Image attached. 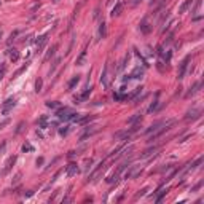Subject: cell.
Here are the masks:
<instances>
[{"mask_svg": "<svg viewBox=\"0 0 204 204\" xmlns=\"http://www.w3.org/2000/svg\"><path fill=\"white\" fill-rule=\"evenodd\" d=\"M19 180H21V172H18V174L15 175V179H13V183H18Z\"/></svg>", "mask_w": 204, "mask_h": 204, "instance_id": "36", "label": "cell"}, {"mask_svg": "<svg viewBox=\"0 0 204 204\" xmlns=\"http://www.w3.org/2000/svg\"><path fill=\"white\" fill-rule=\"evenodd\" d=\"M0 3H2V2H0Z\"/></svg>", "mask_w": 204, "mask_h": 204, "instance_id": "42", "label": "cell"}, {"mask_svg": "<svg viewBox=\"0 0 204 204\" xmlns=\"http://www.w3.org/2000/svg\"><path fill=\"white\" fill-rule=\"evenodd\" d=\"M46 107H50V108H57V107H59V102H56V101L51 102V101H48V102H46Z\"/></svg>", "mask_w": 204, "mask_h": 204, "instance_id": "28", "label": "cell"}, {"mask_svg": "<svg viewBox=\"0 0 204 204\" xmlns=\"http://www.w3.org/2000/svg\"><path fill=\"white\" fill-rule=\"evenodd\" d=\"M140 2H144V0H131V5H139Z\"/></svg>", "mask_w": 204, "mask_h": 204, "instance_id": "39", "label": "cell"}, {"mask_svg": "<svg viewBox=\"0 0 204 204\" xmlns=\"http://www.w3.org/2000/svg\"><path fill=\"white\" fill-rule=\"evenodd\" d=\"M101 85H102V88H105V89L110 88V66H108V64L104 66V72H102V75H101Z\"/></svg>", "mask_w": 204, "mask_h": 204, "instance_id": "2", "label": "cell"}, {"mask_svg": "<svg viewBox=\"0 0 204 204\" xmlns=\"http://www.w3.org/2000/svg\"><path fill=\"white\" fill-rule=\"evenodd\" d=\"M188 62H190V56H187L185 59L180 62V67H179V73H177V78L179 80H182L183 77H185V72H187V67H188Z\"/></svg>", "mask_w": 204, "mask_h": 204, "instance_id": "4", "label": "cell"}, {"mask_svg": "<svg viewBox=\"0 0 204 204\" xmlns=\"http://www.w3.org/2000/svg\"><path fill=\"white\" fill-rule=\"evenodd\" d=\"M48 34H43V35H40L38 38H37L35 42V46H37V51H42L43 48H45V45L48 43Z\"/></svg>", "mask_w": 204, "mask_h": 204, "instance_id": "5", "label": "cell"}, {"mask_svg": "<svg viewBox=\"0 0 204 204\" xmlns=\"http://www.w3.org/2000/svg\"><path fill=\"white\" fill-rule=\"evenodd\" d=\"M158 107H159V101H155L153 104L148 107V113H153V112H156L158 110Z\"/></svg>", "mask_w": 204, "mask_h": 204, "instance_id": "25", "label": "cell"}, {"mask_svg": "<svg viewBox=\"0 0 204 204\" xmlns=\"http://www.w3.org/2000/svg\"><path fill=\"white\" fill-rule=\"evenodd\" d=\"M201 117V110H199V108H191V110H188L187 112V115H185V120H198V118Z\"/></svg>", "mask_w": 204, "mask_h": 204, "instance_id": "7", "label": "cell"}, {"mask_svg": "<svg viewBox=\"0 0 204 204\" xmlns=\"http://www.w3.org/2000/svg\"><path fill=\"white\" fill-rule=\"evenodd\" d=\"M42 86H43V80H42V78H38V80L35 81V91H37V93L42 91Z\"/></svg>", "mask_w": 204, "mask_h": 204, "instance_id": "27", "label": "cell"}, {"mask_svg": "<svg viewBox=\"0 0 204 204\" xmlns=\"http://www.w3.org/2000/svg\"><path fill=\"white\" fill-rule=\"evenodd\" d=\"M158 2H161V0H152V2H150V6H155V5H158Z\"/></svg>", "mask_w": 204, "mask_h": 204, "instance_id": "40", "label": "cell"}, {"mask_svg": "<svg viewBox=\"0 0 204 204\" xmlns=\"http://www.w3.org/2000/svg\"><path fill=\"white\" fill-rule=\"evenodd\" d=\"M10 59H11L13 62H16V61L19 59V53L16 50H10Z\"/></svg>", "mask_w": 204, "mask_h": 204, "instance_id": "22", "label": "cell"}, {"mask_svg": "<svg viewBox=\"0 0 204 204\" xmlns=\"http://www.w3.org/2000/svg\"><path fill=\"white\" fill-rule=\"evenodd\" d=\"M201 86H203V81H196L195 85H193L191 88H190V91L185 94V97H191V96H195L196 93H199V89H201Z\"/></svg>", "mask_w": 204, "mask_h": 204, "instance_id": "10", "label": "cell"}, {"mask_svg": "<svg viewBox=\"0 0 204 204\" xmlns=\"http://www.w3.org/2000/svg\"><path fill=\"white\" fill-rule=\"evenodd\" d=\"M56 50H57V45H53V48H51L48 51V54L45 56V61H50V57H53L54 56V53H56Z\"/></svg>", "mask_w": 204, "mask_h": 204, "instance_id": "24", "label": "cell"}, {"mask_svg": "<svg viewBox=\"0 0 204 204\" xmlns=\"http://www.w3.org/2000/svg\"><path fill=\"white\" fill-rule=\"evenodd\" d=\"M85 57H86V51H83V53L80 54V57L77 59V66H83V62H85Z\"/></svg>", "mask_w": 204, "mask_h": 204, "instance_id": "26", "label": "cell"}, {"mask_svg": "<svg viewBox=\"0 0 204 204\" xmlns=\"http://www.w3.org/2000/svg\"><path fill=\"white\" fill-rule=\"evenodd\" d=\"M32 150H34V147L30 144H26L24 147H22V152H32Z\"/></svg>", "mask_w": 204, "mask_h": 204, "instance_id": "34", "label": "cell"}, {"mask_svg": "<svg viewBox=\"0 0 204 204\" xmlns=\"http://www.w3.org/2000/svg\"><path fill=\"white\" fill-rule=\"evenodd\" d=\"M59 134L61 136H67L69 134V126H64L62 129H59Z\"/></svg>", "mask_w": 204, "mask_h": 204, "instance_id": "33", "label": "cell"}, {"mask_svg": "<svg viewBox=\"0 0 204 204\" xmlns=\"http://www.w3.org/2000/svg\"><path fill=\"white\" fill-rule=\"evenodd\" d=\"M139 120H142V115H140V113H136L134 117H131V118L128 120V124H134L136 121H139Z\"/></svg>", "mask_w": 204, "mask_h": 204, "instance_id": "23", "label": "cell"}, {"mask_svg": "<svg viewBox=\"0 0 204 204\" xmlns=\"http://www.w3.org/2000/svg\"><path fill=\"white\" fill-rule=\"evenodd\" d=\"M145 191H147V188H144L140 193H137V195H136V199H137V198H140V196H144V195H145Z\"/></svg>", "mask_w": 204, "mask_h": 204, "instance_id": "38", "label": "cell"}, {"mask_svg": "<svg viewBox=\"0 0 204 204\" xmlns=\"http://www.w3.org/2000/svg\"><path fill=\"white\" fill-rule=\"evenodd\" d=\"M89 128H91V129H86V132L81 136V140H85L86 137H91L93 134H96V132H97V128H96V126H89Z\"/></svg>", "mask_w": 204, "mask_h": 204, "instance_id": "17", "label": "cell"}, {"mask_svg": "<svg viewBox=\"0 0 204 204\" xmlns=\"http://www.w3.org/2000/svg\"><path fill=\"white\" fill-rule=\"evenodd\" d=\"M166 121H168V120H166ZM166 121H164V120H161V121H156V123L150 124V126H148V128L144 131V134H147V136H148V134H153V132L159 131V129H161V128L166 124Z\"/></svg>", "mask_w": 204, "mask_h": 204, "instance_id": "3", "label": "cell"}, {"mask_svg": "<svg viewBox=\"0 0 204 204\" xmlns=\"http://www.w3.org/2000/svg\"><path fill=\"white\" fill-rule=\"evenodd\" d=\"M156 152H158V147H150V148H147V150H144L140 153V158L142 159H147V158H150V156L155 155Z\"/></svg>", "mask_w": 204, "mask_h": 204, "instance_id": "14", "label": "cell"}, {"mask_svg": "<svg viewBox=\"0 0 204 204\" xmlns=\"http://www.w3.org/2000/svg\"><path fill=\"white\" fill-rule=\"evenodd\" d=\"M78 81H80V77H78V75H77V77H73L72 80L69 81V85H67V89H69V91H72L73 88H75L77 85H78Z\"/></svg>", "mask_w": 204, "mask_h": 204, "instance_id": "19", "label": "cell"}, {"mask_svg": "<svg viewBox=\"0 0 204 204\" xmlns=\"http://www.w3.org/2000/svg\"><path fill=\"white\" fill-rule=\"evenodd\" d=\"M15 104H16V99H15V97H10V99H6V101L2 104V110H3V113H8L10 108L15 107Z\"/></svg>", "mask_w": 204, "mask_h": 204, "instance_id": "8", "label": "cell"}, {"mask_svg": "<svg viewBox=\"0 0 204 204\" xmlns=\"http://www.w3.org/2000/svg\"><path fill=\"white\" fill-rule=\"evenodd\" d=\"M140 91H142V88H136V89L132 91L131 94H129V99H132V97H136V96H137L139 93H140Z\"/></svg>", "mask_w": 204, "mask_h": 204, "instance_id": "30", "label": "cell"}, {"mask_svg": "<svg viewBox=\"0 0 204 204\" xmlns=\"http://www.w3.org/2000/svg\"><path fill=\"white\" fill-rule=\"evenodd\" d=\"M104 168H105V161L99 163V166H97V168H96V169H94V171L89 174V177H88V180H89V182H94V180H96L97 177H99V174L102 172V169H104Z\"/></svg>", "mask_w": 204, "mask_h": 204, "instance_id": "6", "label": "cell"}, {"mask_svg": "<svg viewBox=\"0 0 204 204\" xmlns=\"http://www.w3.org/2000/svg\"><path fill=\"white\" fill-rule=\"evenodd\" d=\"M123 2H117L115 3V6L112 8V13H110V16L112 18H115V16H120L121 15V11H123Z\"/></svg>", "mask_w": 204, "mask_h": 204, "instance_id": "12", "label": "cell"}, {"mask_svg": "<svg viewBox=\"0 0 204 204\" xmlns=\"http://www.w3.org/2000/svg\"><path fill=\"white\" fill-rule=\"evenodd\" d=\"M57 118H61V120H64V121H69V120H78L80 118V115L75 113V112L72 110V108H69V107H64V108H59L57 110Z\"/></svg>", "mask_w": 204, "mask_h": 204, "instance_id": "1", "label": "cell"}, {"mask_svg": "<svg viewBox=\"0 0 204 204\" xmlns=\"http://www.w3.org/2000/svg\"><path fill=\"white\" fill-rule=\"evenodd\" d=\"M5 72H6V66H2V67H0V80L3 78V75H5Z\"/></svg>", "mask_w": 204, "mask_h": 204, "instance_id": "35", "label": "cell"}, {"mask_svg": "<svg viewBox=\"0 0 204 204\" xmlns=\"http://www.w3.org/2000/svg\"><path fill=\"white\" fill-rule=\"evenodd\" d=\"M66 174L69 175V177H73V175H77V174H78V166L75 164V163H70V164L66 168Z\"/></svg>", "mask_w": 204, "mask_h": 204, "instance_id": "13", "label": "cell"}, {"mask_svg": "<svg viewBox=\"0 0 204 204\" xmlns=\"http://www.w3.org/2000/svg\"><path fill=\"white\" fill-rule=\"evenodd\" d=\"M129 77H131V78H137V80H139V78L144 77V69H140V67H136V69L132 70V73H131Z\"/></svg>", "mask_w": 204, "mask_h": 204, "instance_id": "16", "label": "cell"}, {"mask_svg": "<svg viewBox=\"0 0 204 204\" xmlns=\"http://www.w3.org/2000/svg\"><path fill=\"white\" fill-rule=\"evenodd\" d=\"M128 96H123V94H120V93H117V94H113V99L115 101H123V99H126Z\"/></svg>", "mask_w": 204, "mask_h": 204, "instance_id": "32", "label": "cell"}, {"mask_svg": "<svg viewBox=\"0 0 204 204\" xmlns=\"http://www.w3.org/2000/svg\"><path fill=\"white\" fill-rule=\"evenodd\" d=\"M0 38H2V30H0Z\"/></svg>", "mask_w": 204, "mask_h": 204, "instance_id": "41", "label": "cell"}, {"mask_svg": "<svg viewBox=\"0 0 204 204\" xmlns=\"http://www.w3.org/2000/svg\"><path fill=\"white\" fill-rule=\"evenodd\" d=\"M45 123H46V117H42V118H40V121H38V124H40V126H45Z\"/></svg>", "mask_w": 204, "mask_h": 204, "instance_id": "37", "label": "cell"}, {"mask_svg": "<svg viewBox=\"0 0 204 204\" xmlns=\"http://www.w3.org/2000/svg\"><path fill=\"white\" fill-rule=\"evenodd\" d=\"M93 118L94 117H85V118H78V123H81V124H83V123H88V121H91V120H93Z\"/></svg>", "mask_w": 204, "mask_h": 204, "instance_id": "29", "label": "cell"}, {"mask_svg": "<svg viewBox=\"0 0 204 204\" xmlns=\"http://www.w3.org/2000/svg\"><path fill=\"white\" fill-rule=\"evenodd\" d=\"M91 91H93V88H91V86H86V88H85V91L80 94V96H75V102H85L88 97H89Z\"/></svg>", "mask_w": 204, "mask_h": 204, "instance_id": "9", "label": "cell"}, {"mask_svg": "<svg viewBox=\"0 0 204 204\" xmlns=\"http://www.w3.org/2000/svg\"><path fill=\"white\" fill-rule=\"evenodd\" d=\"M59 62H61V57H57V59H56V61H54V62H53V67H51V70H50V75H51V73L54 72V69H56V67H57V64H59Z\"/></svg>", "mask_w": 204, "mask_h": 204, "instance_id": "31", "label": "cell"}, {"mask_svg": "<svg viewBox=\"0 0 204 204\" xmlns=\"http://www.w3.org/2000/svg\"><path fill=\"white\" fill-rule=\"evenodd\" d=\"M15 161H16V156H10L8 158V161L5 163V168H3V174H6V172L11 169V166L15 164Z\"/></svg>", "mask_w": 204, "mask_h": 204, "instance_id": "15", "label": "cell"}, {"mask_svg": "<svg viewBox=\"0 0 204 204\" xmlns=\"http://www.w3.org/2000/svg\"><path fill=\"white\" fill-rule=\"evenodd\" d=\"M105 35H107V26H105V22H101V26H99V38H105Z\"/></svg>", "mask_w": 204, "mask_h": 204, "instance_id": "21", "label": "cell"}, {"mask_svg": "<svg viewBox=\"0 0 204 204\" xmlns=\"http://www.w3.org/2000/svg\"><path fill=\"white\" fill-rule=\"evenodd\" d=\"M139 29H140L142 34H150L152 32V26H150V22H148L147 18H144L140 21V27H139Z\"/></svg>", "mask_w": 204, "mask_h": 204, "instance_id": "11", "label": "cell"}, {"mask_svg": "<svg viewBox=\"0 0 204 204\" xmlns=\"http://www.w3.org/2000/svg\"><path fill=\"white\" fill-rule=\"evenodd\" d=\"M191 5H193V0H185V2H183L182 5H180V8H179V13H185V11H187V10H188Z\"/></svg>", "mask_w": 204, "mask_h": 204, "instance_id": "18", "label": "cell"}, {"mask_svg": "<svg viewBox=\"0 0 204 204\" xmlns=\"http://www.w3.org/2000/svg\"><path fill=\"white\" fill-rule=\"evenodd\" d=\"M168 193V188H159L158 190V195H156V198H155V203H161V199H163V196Z\"/></svg>", "mask_w": 204, "mask_h": 204, "instance_id": "20", "label": "cell"}]
</instances>
